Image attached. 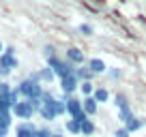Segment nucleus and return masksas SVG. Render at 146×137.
Here are the masks:
<instances>
[{
  "label": "nucleus",
  "mask_w": 146,
  "mask_h": 137,
  "mask_svg": "<svg viewBox=\"0 0 146 137\" xmlns=\"http://www.w3.org/2000/svg\"><path fill=\"white\" fill-rule=\"evenodd\" d=\"M67 96V94H64ZM80 114H84V103H82V99H75V96H67V116L69 118H75V116H80Z\"/></svg>",
  "instance_id": "6"
},
{
  "label": "nucleus",
  "mask_w": 146,
  "mask_h": 137,
  "mask_svg": "<svg viewBox=\"0 0 146 137\" xmlns=\"http://www.w3.org/2000/svg\"><path fill=\"white\" fill-rule=\"evenodd\" d=\"M131 133L127 131V126H123V128H116V133H114V137H129Z\"/></svg>",
  "instance_id": "26"
},
{
  "label": "nucleus",
  "mask_w": 146,
  "mask_h": 137,
  "mask_svg": "<svg viewBox=\"0 0 146 137\" xmlns=\"http://www.w3.org/2000/svg\"><path fill=\"white\" fill-rule=\"evenodd\" d=\"M86 64H88V68H90V71H92L95 75L108 73V64H105V62H103L101 58H90V60H88Z\"/></svg>",
  "instance_id": "9"
},
{
  "label": "nucleus",
  "mask_w": 146,
  "mask_h": 137,
  "mask_svg": "<svg viewBox=\"0 0 146 137\" xmlns=\"http://www.w3.org/2000/svg\"><path fill=\"white\" fill-rule=\"evenodd\" d=\"M80 84H82V82L75 77V73H71V75H67V77L60 79V90H62L67 96H71L75 90H80Z\"/></svg>",
  "instance_id": "5"
},
{
  "label": "nucleus",
  "mask_w": 146,
  "mask_h": 137,
  "mask_svg": "<svg viewBox=\"0 0 146 137\" xmlns=\"http://www.w3.org/2000/svg\"><path fill=\"white\" fill-rule=\"evenodd\" d=\"M92 96L97 99V103H105V101L110 99V92L105 90V88H97V90H95V94H92Z\"/></svg>",
  "instance_id": "19"
},
{
  "label": "nucleus",
  "mask_w": 146,
  "mask_h": 137,
  "mask_svg": "<svg viewBox=\"0 0 146 137\" xmlns=\"http://www.w3.org/2000/svg\"><path fill=\"white\" fill-rule=\"evenodd\" d=\"M9 73H11V71H7V68H0V77H7Z\"/></svg>",
  "instance_id": "27"
},
{
  "label": "nucleus",
  "mask_w": 146,
  "mask_h": 137,
  "mask_svg": "<svg viewBox=\"0 0 146 137\" xmlns=\"http://www.w3.org/2000/svg\"><path fill=\"white\" fill-rule=\"evenodd\" d=\"M64 126H67L69 133H82V122H80L78 118H69L67 122H64Z\"/></svg>",
  "instance_id": "13"
},
{
  "label": "nucleus",
  "mask_w": 146,
  "mask_h": 137,
  "mask_svg": "<svg viewBox=\"0 0 146 137\" xmlns=\"http://www.w3.org/2000/svg\"><path fill=\"white\" fill-rule=\"evenodd\" d=\"M108 73H110L112 79H120V77H123V71H120V68H110Z\"/></svg>",
  "instance_id": "24"
},
{
  "label": "nucleus",
  "mask_w": 146,
  "mask_h": 137,
  "mask_svg": "<svg viewBox=\"0 0 146 137\" xmlns=\"http://www.w3.org/2000/svg\"><path fill=\"white\" fill-rule=\"evenodd\" d=\"M54 77H56V73L52 71L50 67H45V68H41V71H39V79H41V84H47V82H52Z\"/></svg>",
  "instance_id": "15"
},
{
  "label": "nucleus",
  "mask_w": 146,
  "mask_h": 137,
  "mask_svg": "<svg viewBox=\"0 0 146 137\" xmlns=\"http://www.w3.org/2000/svg\"><path fill=\"white\" fill-rule=\"evenodd\" d=\"M114 105L118 107V109H123V107H129V99L123 94V92H120V94L114 96Z\"/></svg>",
  "instance_id": "20"
},
{
  "label": "nucleus",
  "mask_w": 146,
  "mask_h": 137,
  "mask_svg": "<svg viewBox=\"0 0 146 137\" xmlns=\"http://www.w3.org/2000/svg\"><path fill=\"white\" fill-rule=\"evenodd\" d=\"M82 103H84V114H86V116H95V114H97V109H99V103H97L95 96H84Z\"/></svg>",
  "instance_id": "11"
},
{
  "label": "nucleus",
  "mask_w": 146,
  "mask_h": 137,
  "mask_svg": "<svg viewBox=\"0 0 146 137\" xmlns=\"http://www.w3.org/2000/svg\"><path fill=\"white\" fill-rule=\"evenodd\" d=\"M11 90H13V86L7 82H0V94H11Z\"/></svg>",
  "instance_id": "23"
},
{
  "label": "nucleus",
  "mask_w": 146,
  "mask_h": 137,
  "mask_svg": "<svg viewBox=\"0 0 146 137\" xmlns=\"http://www.w3.org/2000/svg\"><path fill=\"white\" fill-rule=\"evenodd\" d=\"M36 131H39V128H36L32 122L24 120V122H19L17 126H15V137H35Z\"/></svg>",
  "instance_id": "7"
},
{
  "label": "nucleus",
  "mask_w": 146,
  "mask_h": 137,
  "mask_svg": "<svg viewBox=\"0 0 146 137\" xmlns=\"http://www.w3.org/2000/svg\"><path fill=\"white\" fill-rule=\"evenodd\" d=\"M43 56H45V58H52V56H56L54 47H52V45H45V47H43Z\"/></svg>",
  "instance_id": "25"
},
{
  "label": "nucleus",
  "mask_w": 146,
  "mask_h": 137,
  "mask_svg": "<svg viewBox=\"0 0 146 137\" xmlns=\"http://www.w3.org/2000/svg\"><path fill=\"white\" fill-rule=\"evenodd\" d=\"M97 131V126H95V122H92V120H84L82 122V133H80V135H84V137H88V135H92V133Z\"/></svg>",
  "instance_id": "16"
},
{
  "label": "nucleus",
  "mask_w": 146,
  "mask_h": 137,
  "mask_svg": "<svg viewBox=\"0 0 146 137\" xmlns=\"http://www.w3.org/2000/svg\"><path fill=\"white\" fill-rule=\"evenodd\" d=\"M0 68H7V71L17 68V58H15L13 47H5V51L0 54Z\"/></svg>",
  "instance_id": "4"
},
{
  "label": "nucleus",
  "mask_w": 146,
  "mask_h": 137,
  "mask_svg": "<svg viewBox=\"0 0 146 137\" xmlns=\"http://www.w3.org/2000/svg\"><path fill=\"white\" fill-rule=\"evenodd\" d=\"M125 126H127V131H129V133H135V131H140V128L144 126V120H140V118H135V116H133V118L129 120Z\"/></svg>",
  "instance_id": "14"
},
{
  "label": "nucleus",
  "mask_w": 146,
  "mask_h": 137,
  "mask_svg": "<svg viewBox=\"0 0 146 137\" xmlns=\"http://www.w3.org/2000/svg\"><path fill=\"white\" fill-rule=\"evenodd\" d=\"M2 51H5V47H2V43H0V54H2Z\"/></svg>",
  "instance_id": "28"
},
{
  "label": "nucleus",
  "mask_w": 146,
  "mask_h": 137,
  "mask_svg": "<svg viewBox=\"0 0 146 137\" xmlns=\"http://www.w3.org/2000/svg\"><path fill=\"white\" fill-rule=\"evenodd\" d=\"M17 90H19V94H22V99H41L43 92H45L43 86H41V82H36V79H32V77H26L24 82H19Z\"/></svg>",
  "instance_id": "1"
},
{
  "label": "nucleus",
  "mask_w": 146,
  "mask_h": 137,
  "mask_svg": "<svg viewBox=\"0 0 146 137\" xmlns=\"http://www.w3.org/2000/svg\"><path fill=\"white\" fill-rule=\"evenodd\" d=\"M47 67L56 73V77H58V79H62V77H67V75L75 73V64H71L67 58H58V56L47 58Z\"/></svg>",
  "instance_id": "2"
},
{
  "label": "nucleus",
  "mask_w": 146,
  "mask_h": 137,
  "mask_svg": "<svg viewBox=\"0 0 146 137\" xmlns=\"http://www.w3.org/2000/svg\"><path fill=\"white\" fill-rule=\"evenodd\" d=\"M11 111H13V116H17L19 120H30L32 116L36 114V109H35V105H32L30 99H22L19 103H15V107Z\"/></svg>",
  "instance_id": "3"
},
{
  "label": "nucleus",
  "mask_w": 146,
  "mask_h": 137,
  "mask_svg": "<svg viewBox=\"0 0 146 137\" xmlns=\"http://www.w3.org/2000/svg\"><path fill=\"white\" fill-rule=\"evenodd\" d=\"M11 116H13V111H0V137H7V133H9Z\"/></svg>",
  "instance_id": "10"
},
{
  "label": "nucleus",
  "mask_w": 146,
  "mask_h": 137,
  "mask_svg": "<svg viewBox=\"0 0 146 137\" xmlns=\"http://www.w3.org/2000/svg\"><path fill=\"white\" fill-rule=\"evenodd\" d=\"M54 137H62V135H58V133H54Z\"/></svg>",
  "instance_id": "29"
},
{
  "label": "nucleus",
  "mask_w": 146,
  "mask_h": 137,
  "mask_svg": "<svg viewBox=\"0 0 146 137\" xmlns=\"http://www.w3.org/2000/svg\"><path fill=\"white\" fill-rule=\"evenodd\" d=\"M64 58H67L71 64H75V67H80V64L88 62V60H86V56H84V51L80 49V47H69V49H67V54H64Z\"/></svg>",
  "instance_id": "8"
},
{
  "label": "nucleus",
  "mask_w": 146,
  "mask_h": 137,
  "mask_svg": "<svg viewBox=\"0 0 146 137\" xmlns=\"http://www.w3.org/2000/svg\"><path fill=\"white\" fill-rule=\"evenodd\" d=\"M95 90H97V88L92 86V82H82V84H80V92H82L84 96H92Z\"/></svg>",
  "instance_id": "17"
},
{
  "label": "nucleus",
  "mask_w": 146,
  "mask_h": 137,
  "mask_svg": "<svg viewBox=\"0 0 146 137\" xmlns=\"http://www.w3.org/2000/svg\"><path fill=\"white\" fill-rule=\"evenodd\" d=\"M131 118H133L131 107H123V109H118V120H123V124H127Z\"/></svg>",
  "instance_id": "18"
},
{
  "label": "nucleus",
  "mask_w": 146,
  "mask_h": 137,
  "mask_svg": "<svg viewBox=\"0 0 146 137\" xmlns=\"http://www.w3.org/2000/svg\"><path fill=\"white\" fill-rule=\"evenodd\" d=\"M75 77H78L80 82H92L95 73H92L90 68H88V64H80V67L75 68Z\"/></svg>",
  "instance_id": "12"
},
{
  "label": "nucleus",
  "mask_w": 146,
  "mask_h": 137,
  "mask_svg": "<svg viewBox=\"0 0 146 137\" xmlns=\"http://www.w3.org/2000/svg\"><path fill=\"white\" fill-rule=\"evenodd\" d=\"M80 32H82L84 37H90V34H92L95 30H92V26H90V24H80Z\"/></svg>",
  "instance_id": "21"
},
{
  "label": "nucleus",
  "mask_w": 146,
  "mask_h": 137,
  "mask_svg": "<svg viewBox=\"0 0 146 137\" xmlns=\"http://www.w3.org/2000/svg\"><path fill=\"white\" fill-rule=\"evenodd\" d=\"M35 137H54V133H52L47 126H41L39 131H36V135H35Z\"/></svg>",
  "instance_id": "22"
}]
</instances>
